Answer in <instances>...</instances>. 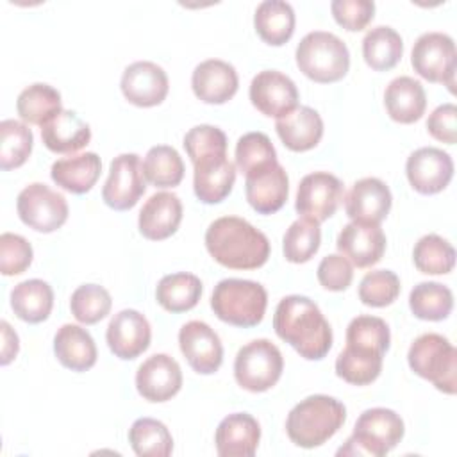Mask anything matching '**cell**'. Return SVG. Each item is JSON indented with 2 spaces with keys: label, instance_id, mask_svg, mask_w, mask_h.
<instances>
[{
  "label": "cell",
  "instance_id": "1",
  "mask_svg": "<svg viewBox=\"0 0 457 457\" xmlns=\"http://www.w3.org/2000/svg\"><path fill=\"white\" fill-rule=\"evenodd\" d=\"M273 328L307 361L323 359L332 346V328L320 307L307 296H284L275 309Z\"/></svg>",
  "mask_w": 457,
  "mask_h": 457
},
{
  "label": "cell",
  "instance_id": "2",
  "mask_svg": "<svg viewBox=\"0 0 457 457\" xmlns=\"http://www.w3.org/2000/svg\"><path fill=\"white\" fill-rule=\"evenodd\" d=\"M211 257L230 270H255L270 257V241L252 223L237 216H221L205 230Z\"/></svg>",
  "mask_w": 457,
  "mask_h": 457
},
{
  "label": "cell",
  "instance_id": "3",
  "mask_svg": "<svg viewBox=\"0 0 457 457\" xmlns=\"http://www.w3.org/2000/svg\"><path fill=\"white\" fill-rule=\"evenodd\" d=\"M345 405L327 395H312L296 403L286 420L289 439L302 448H314L330 439L345 423Z\"/></svg>",
  "mask_w": 457,
  "mask_h": 457
},
{
  "label": "cell",
  "instance_id": "4",
  "mask_svg": "<svg viewBox=\"0 0 457 457\" xmlns=\"http://www.w3.org/2000/svg\"><path fill=\"white\" fill-rule=\"evenodd\" d=\"M268 305L264 286L253 280L223 278L214 286L211 307L214 314L234 327H255L262 321Z\"/></svg>",
  "mask_w": 457,
  "mask_h": 457
},
{
  "label": "cell",
  "instance_id": "5",
  "mask_svg": "<svg viewBox=\"0 0 457 457\" xmlns=\"http://www.w3.org/2000/svg\"><path fill=\"white\" fill-rule=\"evenodd\" d=\"M296 64L314 82H337L350 68V52L336 34L314 30L305 34L298 43Z\"/></svg>",
  "mask_w": 457,
  "mask_h": 457
},
{
  "label": "cell",
  "instance_id": "6",
  "mask_svg": "<svg viewBox=\"0 0 457 457\" xmlns=\"http://www.w3.org/2000/svg\"><path fill=\"white\" fill-rule=\"evenodd\" d=\"M403 432V420L395 411L386 407L368 409L357 418L352 436L337 450V455L382 457L402 441Z\"/></svg>",
  "mask_w": 457,
  "mask_h": 457
},
{
  "label": "cell",
  "instance_id": "7",
  "mask_svg": "<svg viewBox=\"0 0 457 457\" xmlns=\"http://www.w3.org/2000/svg\"><path fill=\"white\" fill-rule=\"evenodd\" d=\"M411 370L430 380L439 391L453 395L457 389V350L441 334H421L409 348Z\"/></svg>",
  "mask_w": 457,
  "mask_h": 457
},
{
  "label": "cell",
  "instance_id": "8",
  "mask_svg": "<svg viewBox=\"0 0 457 457\" xmlns=\"http://www.w3.org/2000/svg\"><path fill=\"white\" fill-rule=\"evenodd\" d=\"M284 370L280 350L270 339H253L239 348L234 361L236 382L252 393L273 387Z\"/></svg>",
  "mask_w": 457,
  "mask_h": 457
},
{
  "label": "cell",
  "instance_id": "9",
  "mask_svg": "<svg viewBox=\"0 0 457 457\" xmlns=\"http://www.w3.org/2000/svg\"><path fill=\"white\" fill-rule=\"evenodd\" d=\"M411 64L414 71L428 82L445 84L450 93L455 86V43L448 34L425 32L421 34L411 54Z\"/></svg>",
  "mask_w": 457,
  "mask_h": 457
},
{
  "label": "cell",
  "instance_id": "10",
  "mask_svg": "<svg viewBox=\"0 0 457 457\" xmlns=\"http://www.w3.org/2000/svg\"><path fill=\"white\" fill-rule=\"evenodd\" d=\"M16 211L27 227L43 234L61 228L68 220L66 198L41 182L29 184L20 191Z\"/></svg>",
  "mask_w": 457,
  "mask_h": 457
},
{
  "label": "cell",
  "instance_id": "11",
  "mask_svg": "<svg viewBox=\"0 0 457 457\" xmlns=\"http://www.w3.org/2000/svg\"><path fill=\"white\" fill-rule=\"evenodd\" d=\"M341 200L343 182L328 171H314L300 180L295 209L302 218L321 223L337 211Z\"/></svg>",
  "mask_w": 457,
  "mask_h": 457
},
{
  "label": "cell",
  "instance_id": "12",
  "mask_svg": "<svg viewBox=\"0 0 457 457\" xmlns=\"http://www.w3.org/2000/svg\"><path fill=\"white\" fill-rule=\"evenodd\" d=\"M143 164L137 154H120L111 161L109 177L102 189V200L114 211L132 209L146 186Z\"/></svg>",
  "mask_w": 457,
  "mask_h": 457
},
{
  "label": "cell",
  "instance_id": "13",
  "mask_svg": "<svg viewBox=\"0 0 457 457\" xmlns=\"http://www.w3.org/2000/svg\"><path fill=\"white\" fill-rule=\"evenodd\" d=\"M405 173L414 191L436 195L443 191L453 177V161L441 148L423 146L414 150L405 162Z\"/></svg>",
  "mask_w": 457,
  "mask_h": 457
},
{
  "label": "cell",
  "instance_id": "14",
  "mask_svg": "<svg viewBox=\"0 0 457 457\" xmlns=\"http://www.w3.org/2000/svg\"><path fill=\"white\" fill-rule=\"evenodd\" d=\"M250 100L264 116L282 118L298 107V89L287 75L264 70L252 79Z\"/></svg>",
  "mask_w": 457,
  "mask_h": 457
},
{
  "label": "cell",
  "instance_id": "15",
  "mask_svg": "<svg viewBox=\"0 0 457 457\" xmlns=\"http://www.w3.org/2000/svg\"><path fill=\"white\" fill-rule=\"evenodd\" d=\"M123 96L137 107L159 105L170 89L166 71L152 61H136L129 64L120 82Z\"/></svg>",
  "mask_w": 457,
  "mask_h": 457
},
{
  "label": "cell",
  "instance_id": "16",
  "mask_svg": "<svg viewBox=\"0 0 457 457\" xmlns=\"http://www.w3.org/2000/svg\"><path fill=\"white\" fill-rule=\"evenodd\" d=\"M179 345L189 366L200 375L218 371L223 361V346L218 334L204 321L193 320L182 325Z\"/></svg>",
  "mask_w": 457,
  "mask_h": 457
},
{
  "label": "cell",
  "instance_id": "17",
  "mask_svg": "<svg viewBox=\"0 0 457 457\" xmlns=\"http://www.w3.org/2000/svg\"><path fill=\"white\" fill-rule=\"evenodd\" d=\"M150 323L136 309H123L116 312L111 318L105 332L111 352L123 361L141 355L150 346Z\"/></svg>",
  "mask_w": 457,
  "mask_h": 457
},
{
  "label": "cell",
  "instance_id": "18",
  "mask_svg": "<svg viewBox=\"0 0 457 457\" xmlns=\"http://www.w3.org/2000/svg\"><path fill=\"white\" fill-rule=\"evenodd\" d=\"M137 393L148 402H166L182 387V371L179 362L168 353L148 357L136 373Z\"/></svg>",
  "mask_w": 457,
  "mask_h": 457
},
{
  "label": "cell",
  "instance_id": "19",
  "mask_svg": "<svg viewBox=\"0 0 457 457\" xmlns=\"http://www.w3.org/2000/svg\"><path fill=\"white\" fill-rule=\"evenodd\" d=\"M393 204V196L386 182L377 177H366L357 180L345 198V211L355 223L380 225L387 216Z\"/></svg>",
  "mask_w": 457,
  "mask_h": 457
},
{
  "label": "cell",
  "instance_id": "20",
  "mask_svg": "<svg viewBox=\"0 0 457 457\" xmlns=\"http://www.w3.org/2000/svg\"><path fill=\"white\" fill-rule=\"evenodd\" d=\"M193 166V187L200 202L220 204L228 196L236 182V166L227 159V152L202 155Z\"/></svg>",
  "mask_w": 457,
  "mask_h": 457
},
{
  "label": "cell",
  "instance_id": "21",
  "mask_svg": "<svg viewBox=\"0 0 457 457\" xmlns=\"http://www.w3.org/2000/svg\"><path fill=\"white\" fill-rule=\"evenodd\" d=\"M337 250L357 268H370L377 264L386 250V236L378 225L348 223L337 236Z\"/></svg>",
  "mask_w": 457,
  "mask_h": 457
},
{
  "label": "cell",
  "instance_id": "22",
  "mask_svg": "<svg viewBox=\"0 0 457 457\" xmlns=\"http://www.w3.org/2000/svg\"><path fill=\"white\" fill-rule=\"evenodd\" d=\"M239 86L237 71L221 59H207L200 62L191 75V87L196 98L205 104L228 102Z\"/></svg>",
  "mask_w": 457,
  "mask_h": 457
},
{
  "label": "cell",
  "instance_id": "23",
  "mask_svg": "<svg viewBox=\"0 0 457 457\" xmlns=\"http://www.w3.org/2000/svg\"><path fill=\"white\" fill-rule=\"evenodd\" d=\"M261 439V427L248 412H234L223 418L216 428L214 443L221 457H252Z\"/></svg>",
  "mask_w": 457,
  "mask_h": 457
},
{
  "label": "cell",
  "instance_id": "24",
  "mask_svg": "<svg viewBox=\"0 0 457 457\" xmlns=\"http://www.w3.org/2000/svg\"><path fill=\"white\" fill-rule=\"evenodd\" d=\"M182 221V204L175 193L152 195L139 212V232L150 241H161L177 232Z\"/></svg>",
  "mask_w": 457,
  "mask_h": 457
},
{
  "label": "cell",
  "instance_id": "25",
  "mask_svg": "<svg viewBox=\"0 0 457 457\" xmlns=\"http://www.w3.org/2000/svg\"><path fill=\"white\" fill-rule=\"evenodd\" d=\"M245 179L246 200L259 214H273L282 209L289 193V179L280 164Z\"/></svg>",
  "mask_w": 457,
  "mask_h": 457
},
{
  "label": "cell",
  "instance_id": "26",
  "mask_svg": "<svg viewBox=\"0 0 457 457\" xmlns=\"http://www.w3.org/2000/svg\"><path fill=\"white\" fill-rule=\"evenodd\" d=\"M280 141L293 152H307L314 148L323 136L321 116L307 105H300L275 123Z\"/></svg>",
  "mask_w": 457,
  "mask_h": 457
},
{
  "label": "cell",
  "instance_id": "27",
  "mask_svg": "<svg viewBox=\"0 0 457 457\" xmlns=\"http://www.w3.org/2000/svg\"><path fill=\"white\" fill-rule=\"evenodd\" d=\"M41 139L54 154H73L89 143L91 129L77 112L62 109L41 127Z\"/></svg>",
  "mask_w": 457,
  "mask_h": 457
},
{
  "label": "cell",
  "instance_id": "28",
  "mask_svg": "<svg viewBox=\"0 0 457 457\" xmlns=\"http://www.w3.org/2000/svg\"><path fill=\"white\" fill-rule=\"evenodd\" d=\"M54 352L64 368L77 373L87 371L96 362V345L80 325H62L54 336Z\"/></svg>",
  "mask_w": 457,
  "mask_h": 457
},
{
  "label": "cell",
  "instance_id": "29",
  "mask_svg": "<svg viewBox=\"0 0 457 457\" xmlns=\"http://www.w3.org/2000/svg\"><path fill=\"white\" fill-rule=\"evenodd\" d=\"M384 105L391 120L398 123H414L425 112L427 95L420 80L403 75L387 84L384 91Z\"/></svg>",
  "mask_w": 457,
  "mask_h": 457
},
{
  "label": "cell",
  "instance_id": "30",
  "mask_svg": "<svg viewBox=\"0 0 457 457\" xmlns=\"http://www.w3.org/2000/svg\"><path fill=\"white\" fill-rule=\"evenodd\" d=\"M102 171V161L95 152H86L71 157L59 159L52 164V180L75 195L87 193L98 180Z\"/></svg>",
  "mask_w": 457,
  "mask_h": 457
},
{
  "label": "cell",
  "instance_id": "31",
  "mask_svg": "<svg viewBox=\"0 0 457 457\" xmlns=\"http://www.w3.org/2000/svg\"><path fill=\"white\" fill-rule=\"evenodd\" d=\"M253 27L264 43L280 46L295 32V11L287 2L264 0L255 9Z\"/></svg>",
  "mask_w": 457,
  "mask_h": 457
},
{
  "label": "cell",
  "instance_id": "32",
  "mask_svg": "<svg viewBox=\"0 0 457 457\" xmlns=\"http://www.w3.org/2000/svg\"><path fill=\"white\" fill-rule=\"evenodd\" d=\"M11 307L20 320L27 323H41L52 312L54 291L45 280H23L11 291Z\"/></svg>",
  "mask_w": 457,
  "mask_h": 457
},
{
  "label": "cell",
  "instance_id": "33",
  "mask_svg": "<svg viewBox=\"0 0 457 457\" xmlns=\"http://www.w3.org/2000/svg\"><path fill=\"white\" fill-rule=\"evenodd\" d=\"M202 296V282L193 273L164 275L155 289V298L168 312H186L193 309Z\"/></svg>",
  "mask_w": 457,
  "mask_h": 457
},
{
  "label": "cell",
  "instance_id": "34",
  "mask_svg": "<svg viewBox=\"0 0 457 457\" xmlns=\"http://www.w3.org/2000/svg\"><path fill=\"white\" fill-rule=\"evenodd\" d=\"M403 54V41L400 34L387 27L378 25L368 30L362 39V55L370 68L387 71L398 64Z\"/></svg>",
  "mask_w": 457,
  "mask_h": 457
},
{
  "label": "cell",
  "instance_id": "35",
  "mask_svg": "<svg viewBox=\"0 0 457 457\" xmlns=\"http://www.w3.org/2000/svg\"><path fill=\"white\" fill-rule=\"evenodd\" d=\"M16 111L23 121L43 127L62 111L61 93L48 84L36 82L18 95Z\"/></svg>",
  "mask_w": 457,
  "mask_h": 457
},
{
  "label": "cell",
  "instance_id": "36",
  "mask_svg": "<svg viewBox=\"0 0 457 457\" xmlns=\"http://www.w3.org/2000/svg\"><path fill=\"white\" fill-rule=\"evenodd\" d=\"M384 353L346 345L336 359V373L353 386L371 384L382 371Z\"/></svg>",
  "mask_w": 457,
  "mask_h": 457
},
{
  "label": "cell",
  "instance_id": "37",
  "mask_svg": "<svg viewBox=\"0 0 457 457\" xmlns=\"http://www.w3.org/2000/svg\"><path fill=\"white\" fill-rule=\"evenodd\" d=\"M409 307L420 320L441 321L452 312L453 295L439 282H420L409 295Z\"/></svg>",
  "mask_w": 457,
  "mask_h": 457
},
{
  "label": "cell",
  "instance_id": "38",
  "mask_svg": "<svg viewBox=\"0 0 457 457\" xmlns=\"http://www.w3.org/2000/svg\"><path fill=\"white\" fill-rule=\"evenodd\" d=\"M129 443L141 457H168L173 450V437L166 425L154 418H139L129 430Z\"/></svg>",
  "mask_w": 457,
  "mask_h": 457
},
{
  "label": "cell",
  "instance_id": "39",
  "mask_svg": "<svg viewBox=\"0 0 457 457\" xmlns=\"http://www.w3.org/2000/svg\"><path fill=\"white\" fill-rule=\"evenodd\" d=\"M143 173L155 187H173L184 177V162L173 146L157 145L148 150L143 161Z\"/></svg>",
  "mask_w": 457,
  "mask_h": 457
},
{
  "label": "cell",
  "instance_id": "40",
  "mask_svg": "<svg viewBox=\"0 0 457 457\" xmlns=\"http://www.w3.org/2000/svg\"><path fill=\"white\" fill-rule=\"evenodd\" d=\"M275 164H278L277 152L266 134L248 132L237 139L236 166L245 177L268 170Z\"/></svg>",
  "mask_w": 457,
  "mask_h": 457
},
{
  "label": "cell",
  "instance_id": "41",
  "mask_svg": "<svg viewBox=\"0 0 457 457\" xmlns=\"http://www.w3.org/2000/svg\"><path fill=\"white\" fill-rule=\"evenodd\" d=\"M32 130L18 120H4L0 123V168L14 170L25 164L32 152Z\"/></svg>",
  "mask_w": 457,
  "mask_h": 457
},
{
  "label": "cell",
  "instance_id": "42",
  "mask_svg": "<svg viewBox=\"0 0 457 457\" xmlns=\"http://www.w3.org/2000/svg\"><path fill=\"white\" fill-rule=\"evenodd\" d=\"M414 266L427 275H443L452 271L455 264L453 246L437 234H427L414 245Z\"/></svg>",
  "mask_w": 457,
  "mask_h": 457
},
{
  "label": "cell",
  "instance_id": "43",
  "mask_svg": "<svg viewBox=\"0 0 457 457\" xmlns=\"http://www.w3.org/2000/svg\"><path fill=\"white\" fill-rule=\"evenodd\" d=\"M321 232L320 223L298 218L289 225L282 239V252L286 261L302 264L307 262L320 248Z\"/></svg>",
  "mask_w": 457,
  "mask_h": 457
},
{
  "label": "cell",
  "instance_id": "44",
  "mask_svg": "<svg viewBox=\"0 0 457 457\" xmlns=\"http://www.w3.org/2000/svg\"><path fill=\"white\" fill-rule=\"evenodd\" d=\"M112 300L105 287L98 284L79 286L70 300L71 314L84 325H93L104 320L111 311Z\"/></svg>",
  "mask_w": 457,
  "mask_h": 457
},
{
  "label": "cell",
  "instance_id": "45",
  "mask_svg": "<svg viewBox=\"0 0 457 457\" xmlns=\"http://www.w3.org/2000/svg\"><path fill=\"white\" fill-rule=\"evenodd\" d=\"M391 334L389 327L382 318L377 316H357L346 328V345L375 350L386 353L389 348Z\"/></svg>",
  "mask_w": 457,
  "mask_h": 457
},
{
  "label": "cell",
  "instance_id": "46",
  "mask_svg": "<svg viewBox=\"0 0 457 457\" xmlns=\"http://www.w3.org/2000/svg\"><path fill=\"white\" fill-rule=\"evenodd\" d=\"M400 295V278L391 270H375L362 277L359 298L370 307H386Z\"/></svg>",
  "mask_w": 457,
  "mask_h": 457
},
{
  "label": "cell",
  "instance_id": "47",
  "mask_svg": "<svg viewBox=\"0 0 457 457\" xmlns=\"http://www.w3.org/2000/svg\"><path fill=\"white\" fill-rule=\"evenodd\" d=\"M30 243L18 234L4 232L0 236V271L5 277L23 273L32 262Z\"/></svg>",
  "mask_w": 457,
  "mask_h": 457
},
{
  "label": "cell",
  "instance_id": "48",
  "mask_svg": "<svg viewBox=\"0 0 457 457\" xmlns=\"http://www.w3.org/2000/svg\"><path fill=\"white\" fill-rule=\"evenodd\" d=\"M184 148L193 161L207 154H225L227 152V136L221 129L214 125H196L189 129L184 136Z\"/></svg>",
  "mask_w": 457,
  "mask_h": 457
},
{
  "label": "cell",
  "instance_id": "49",
  "mask_svg": "<svg viewBox=\"0 0 457 457\" xmlns=\"http://www.w3.org/2000/svg\"><path fill=\"white\" fill-rule=\"evenodd\" d=\"M334 20L346 30H362L375 16V4L370 0H334L330 4Z\"/></svg>",
  "mask_w": 457,
  "mask_h": 457
},
{
  "label": "cell",
  "instance_id": "50",
  "mask_svg": "<svg viewBox=\"0 0 457 457\" xmlns=\"http://www.w3.org/2000/svg\"><path fill=\"white\" fill-rule=\"evenodd\" d=\"M353 278L352 264L339 253H330L318 264V280L328 291H345Z\"/></svg>",
  "mask_w": 457,
  "mask_h": 457
},
{
  "label": "cell",
  "instance_id": "51",
  "mask_svg": "<svg viewBox=\"0 0 457 457\" xmlns=\"http://www.w3.org/2000/svg\"><path fill=\"white\" fill-rule=\"evenodd\" d=\"M428 134L446 145L457 141V107L453 104H443L432 111L427 120Z\"/></svg>",
  "mask_w": 457,
  "mask_h": 457
},
{
  "label": "cell",
  "instance_id": "52",
  "mask_svg": "<svg viewBox=\"0 0 457 457\" xmlns=\"http://www.w3.org/2000/svg\"><path fill=\"white\" fill-rule=\"evenodd\" d=\"M0 328H2V359H0V362L5 366L16 357L20 343H18L16 332L11 328V325L7 321H2Z\"/></svg>",
  "mask_w": 457,
  "mask_h": 457
}]
</instances>
